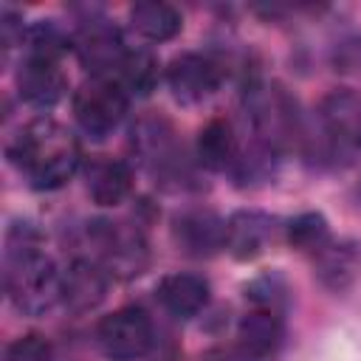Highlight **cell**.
<instances>
[{"label": "cell", "instance_id": "6da1fadb", "mask_svg": "<svg viewBox=\"0 0 361 361\" xmlns=\"http://www.w3.org/2000/svg\"><path fill=\"white\" fill-rule=\"evenodd\" d=\"M3 285L11 305L25 316H45L62 305V271L45 254L31 223H14L6 231Z\"/></svg>", "mask_w": 361, "mask_h": 361}, {"label": "cell", "instance_id": "7a4b0ae2", "mask_svg": "<svg viewBox=\"0 0 361 361\" xmlns=\"http://www.w3.org/2000/svg\"><path fill=\"white\" fill-rule=\"evenodd\" d=\"M6 155L28 186L39 192L65 186L82 166L79 138L54 118H34L20 127L8 138Z\"/></svg>", "mask_w": 361, "mask_h": 361}, {"label": "cell", "instance_id": "3957f363", "mask_svg": "<svg viewBox=\"0 0 361 361\" xmlns=\"http://www.w3.org/2000/svg\"><path fill=\"white\" fill-rule=\"evenodd\" d=\"M302 155L322 169H347L361 158V93L336 87L305 121Z\"/></svg>", "mask_w": 361, "mask_h": 361}, {"label": "cell", "instance_id": "277c9868", "mask_svg": "<svg viewBox=\"0 0 361 361\" xmlns=\"http://www.w3.org/2000/svg\"><path fill=\"white\" fill-rule=\"evenodd\" d=\"M243 135L279 161L290 149H302L305 118L296 99L268 79H251L243 87Z\"/></svg>", "mask_w": 361, "mask_h": 361}, {"label": "cell", "instance_id": "5b68a950", "mask_svg": "<svg viewBox=\"0 0 361 361\" xmlns=\"http://www.w3.org/2000/svg\"><path fill=\"white\" fill-rule=\"evenodd\" d=\"M133 152L155 180L166 186H183L189 180V161L183 155V144L164 116H144L133 124Z\"/></svg>", "mask_w": 361, "mask_h": 361}, {"label": "cell", "instance_id": "8992f818", "mask_svg": "<svg viewBox=\"0 0 361 361\" xmlns=\"http://www.w3.org/2000/svg\"><path fill=\"white\" fill-rule=\"evenodd\" d=\"M87 243L93 248V259L118 279H130L144 274L149 265V248L144 234L121 220H93L87 223Z\"/></svg>", "mask_w": 361, "mask_h": 361}, {"label": "cell", "instance_id": "52a82bcc", "mask_svg": "<svg viewBox=\"0 0 361 361\" xmlns=\"http://www.w3.org/2000/svg\"><path fill=\"white\" fill-rule=\"evenodd\" d=\"M73 118L79 130L96 141L113 135L130 107V96L113 76H87L73 90Z\"/></svg>", "mask_w": 361, "mask_h": 361}, {"label": "cell", "instance_id": "ba28073f", "mask_svg": "<svg viewBox=\"0 0 361 361\" xmlns=\"http://www.w3.org/2000/svg\"><path fill=\"white\" fill-rule=\"evenodd\" d=\"M96 341L107 358L133 361V358H141L149 353V347L155 341V327L144 307L127 305L99 322Z\"/></svg>", "mask_w": 361, "mask_h": 361}, {"label": "cell", "instance_id": "9c48e42d", "mask_svg": "<svg viewBox=\"0 0 361 361\" xmlns=\"http://www.w3.org/2000/svg\"><path fill=\"white\" fill-rule=\"evenodd\" d=\"M164 82L175 102L195 107L209 102L223 85V65L212 54L186 51L164 68Z\"/></svg>", "mask_w": 361, "mask_h": 361}, {"label": "cell", "instance_id": "30bf717a", "mask_svg": "<svg viewBox=\"0 0 361 361\" xmlns=\"http://www.w3.org/2000/svg\"><path fill=\"white\" fill-rule=\"evenodd\" d=\"M127 51L121 31L107 17H87L73 31V54L90 76H116Z\"/></svg>", "mask_w": 361, "mask_h": 361}, {"label": "cell", "instance_id": "8fae6325", "mask_svg": "<svg viewBox=\"0 0 361 361\" xmlns=\"http://www.w3.org/2000/svg\"><path fill=\"white\" fill-rule=\"evenodd\" d=\"M172 240L192 259H209L226 251V220L203 206L183 209L172 217Z\"/></svg>", "mask_w": 361, "mask_h": 361}, {"label": "cell", "instance_id": "7c38bea8", "mask_svg": "<svg viewBox=\"0 0 361 361\" xmlns=\"http://www.w3.org/2000/svg\"><path fill=\"white\" fill-rule=\"evenodd\" d=\"M14 82H17L20 99L37 110H51L54 104L62 102V96L68 90V76L62 71V59H51V56H39V54L20 56Z\"/></svg>", "mask_w": 361, "mask_h": 361}, {"label": "cell", "instance_id": "4fadbf2b", "mask_svg": "<svg viewBox=\"0 0 361 361\" xmlns=\"http://www.w3.org/2000/svg\"><path fill=\"white\" fill-rule=\"evenodd\" d=\"M282 313L268 307H254L237 324L231 353L237 361H268L282 344Z\"/></svg>", "mask_w": 361, "mask_h": 361}, {"label": "cell", "instance_id": "5bb4252c", "mask_svg": "<svg viewBox=\"0 0 361 361\" xmlns=\"http://www.w3.org/2000/svg\"><path fill=\"white\" fill-rule=\"evenodd\" d=\"M110 274L93 257H73L62 271V307L71 313H87L107 296Z\"/></svg>", "mask_w": 361, "mask_h": 361}, {"label": "cell", "instance_id": "9a60e30c", "mask_svg": "<svg viewBox=\"0 0 361 361\" xmlns=\"http://www.w3.org/2000/svg\"><path fill=\"white\" fill-rule=\"evenodd\" d=\"M276 234V220L257 209H240L226 220V251L240 259H257L268 251Z\"/></svg>", "mask_w": 361, "mask_h": 361}, {"label": "cell", "instance_id": "2e32d148", "mask_svg": "<svg viewBox=\"0 0 361 361\" xmlns=\"http://www.w3.org/2000/svg\"><path fill=\"white\" fill-rule=\"evenodd\" d=\"M310 259L313 276L333 293H341L361 279V243L355 240H330Z\"/></svg>", "mask_w": 361, "mask_h": 361}, {"label": "cell", "instance_id": "e0dca14e", "mask_svg": "<svg viewBox=\"0 0 361 361\" xmlns=\"http://www.w3.org/2000/svg\"><path fill=\"white\" fill-rule=\"evenodd\" d=\"M240 135L237 130L231 127V121L226 118H212L200 133H197V141H195V158L203 169L209 172H228L237 166V158H240Z\"/></svg>", "mask_w": 361, "mask_h": 361}, {"label": "cell", "instance_id": "ac0fdd59", "mask_svg": "<svg viewBox=\"0 0 361 361\" xmlns=\"http://www.w3.org/2000/svg\"><path fill=\"white\" fill-rule=\"evenodd\" d=\"M87 195L96 206H121L133 192V169L118 158H96L87 172Z\"/></svg>", "mask_w": 361, "mask_h": 361}, {"label": "cell", "instance_id": "d6986e66", "mask_svg": "<svg viewBox=\"0 0 361 361\" xmlns=\"http://www.w3.org/2000/svg\"><path fill=\"white\" fill-rule=\"evenodd\" d=\"M158 302L175 319H192L209 305V282L197 274H169L158 282Z\"/></svg>", "mask_w": 361, "mask_h": 361}, {"label": "cell", "instance_id": "ffe728a7", "mask_svg": "<svg viewBox=\"0 0 361 361\" xmlns=\"http://www.w3.org/2000/svg\"><path fill=\"white\" fill-rule=\"evenodd\" d=\"M130 28L147 42H169L180 34L183 17L172 3L144 0L130 8Z\"/></svg>", "mask_w": 361, "mask_h": 361}, {"label": "cell", "instance_id": "44dd1931", "mask_svg": "<svg viewBox=\"0 0 361 361\" xmlns=\"http://www.w3.org/2000/svg\"><path fill=\"white\" fill-rule=\"evenodd\" d=\"M161 76L164 73H161V65H158V59H155L152 51H147V48H130L113 79L124 87V93L130 99L133 96L144 99V96H149L158 87Z\"/></svg>", "mask_w": 361, "mask_h": 361}, {"label": "cell", "instance_id": "7402d4cb", "mask_svg": "<svg viewBox=\"0 0 361 361\" xmlns=\"http://www.w3.org/2000/svg\"><path fill=\"white\" fill-rule=\"evenodd\" d=\"M285 240H288L290 248L313 257L333 237H330V226H327L324 214H319V212H302V214H296L285 226Z\"/></svg>", "mask_w": 361, "mask_h": 361}, {"label": "cell", "instance_id": "603a6c76", "mask_svg": "<svg viewBox=\"0 0 361 361\" xmlns=\"http://www.w3.org/2000/svg\"><path fill=\"white\" fill-rule=\"evenodd\" d=\"M6 361H51V344L37 333L20 336L6 347Z\"/></svg>", "mask_w": 361, "mask_h": 361}, {"label": "cell", "instance_id": "cb8c5ba5", "mask_svg": "<svg viewBox=\"0 0 361 361\" xmlns=\"http://www.w3.org/2000/svg\"><path fill=\"white\" fill-rule=\"evenodd\" d=\"M330 62L338 73H361V34H350L333 45Z\"/></svg>", "mask_w": 361, "mask_h": 361}, {"label": "cell", "instance_id": "d4e9b609", "mask_svg": "<svg viewBox=\"0 0 361 361\" xmlns=\"http://www.w3.org/2000/svg\"><path fill=\"white\" fill-rule=\"evenodd\" d=\"M25 28L23 25V14H17L14 8H3V17H0V39H3V48L11 51L17 45H23V37H25Z\"/></svg>", "mask_w": 361, "mask_h": 361}, {"label": "cell", "instance_id": "484cf974", "mask_svg": "<svg viewBox=\"0 0 361 361\" xmlns=\"http://www.w3.org/2000/svg\"><path fill=\"white\" fill-rule=\"evenodd\" d=\"M355 200H358V206H361V183H358V189H355Z\"/></svg>", "mask_w": 361, "mask_h": 361}]
</instances>
